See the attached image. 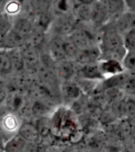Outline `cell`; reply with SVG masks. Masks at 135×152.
<instances>
[{
    "label": "cell",
    "instance_id": "obj_1",
    "mask_svg": "<svg viewBox=\"0 0 135 152\" xmlns=\"http://www.w3.org/2000/svg\"><path fill=\"white\" fill-rule=\"evenodd\" d=\"M52 135L59 142L78 144L84 140L86 135L80 126L78 115L70 107L60 105L51 115Z\"/></svg>",
    "mask_w": 135,
    "mask_h": 152
},
{
    "label": "cell",
    "instance_id": "obj_2",
    "mask_svg": "<svg viewBox=\"0 0 135 152\" xmlns=\"http://www.w3.org/2000/svg\"><path fill=\"white\" fill-rule=\"evenodd\" d=\"M99 48L102 58H112L122 61L127 53L123 43V36L110 22L100 29Z\"/></svg>",
    "mask_w": 135,
    "mask_h": 152
},
{
    "label": "cell",
    "instance_id": "obj_3",
    "mask_svg": "<svg viewBox=\"0 0 135 152\" xmlns=\"http://www.w3.org/2000/svg\"><path fill=\"white\" fill-rule=\"evenodd\" d=\"M4 106L7 112L15 113L18 116H32L31 100L25 92H8Z\"/></svg>",
    "mask_w": 135,
    "mask_h": 152
},
{
    "label": "cell",
    "instance_id": "obj_4",
    "mask_svg": "<svg viewBox=\"0 0 135 152\" xmlns=\"http://www.w3.org/2000/svg\"><path fill=\"white\" fill-rule=\"evenodd\" d=\"M77 26L78 22L74 16L54 17L47 34L49 36L68 37L73 34Z\"/></svg>",
    "mask_w": 135,
    "mask_h": 152
},
{
    "label": "cell",
    "instance_id": "obj_5",
    "mask_svg": "<svg viewBox=\"0 0 135 152\" xmlns=\"http://www.w3.org/2000/svg\"><path fill=\"white\" fill-rule=\"evenodd\" d=\"M60 94L61 101L65 103V106L70 107L73 103L80 99L83 92L75 80L62 81L60 84Z\"/></svg>",
    "mask_w": 135,
    "mask_h": 152
},
{
    "label": "cell",
    "instance_id": "obj_6",
    "mask_svg": "<svg viewBox=\"0 0 135 152\" xmlns=\"http://www.w3.org/2000/svg\"><path fill=\"white\" fill-rule=\"evenodd\" d=\"M108 136L104 130H95L84 138L85 147L91 152H103L107 145Z\"/></svg>",
    "mask_w": 135,
    "mask_h": 152
},
{
    "label": "cell",
    "instance_id": "obj_7",
    "mask_svg": "<svg viewBox=\"0 0 135 152\" xmlns=\"http://www.w3.org/2000/svg\"><path fill=\"white\" fill-rule=\"evenodd\" d=\"M80 65L73 60L65 59L56 63L55 71L60 82L75 80L77 77Z\"/></svg>",
    "mask_w": 135,
    "mask_h": 152
},
{
    "label": "cell",
    "instance_id": "obj_8",
    "mask_svg": "<svg viewBox=\"0 0 135 152\" xmlns=\"http://www.w3.org/2000/svg\"><path fill=\"white\" fill-rule=\"evenodd\" d=\"M25 70L33 75H36L41 65V53L39 50L30 46L22 47Z\"/></svg>",
    "mask_w": 135,
    "mask_h": 152
},
{
    "label": "cell",
    "instance_id": "obj_9",
    "mask_svg": "<svg viewBox=\"0 0 135 152\" xmlns=\"http://www.w3.org/2000/svg\"><path fill=\"white\" fill-rule=\"evenodd\" d=\"M65 37L59 36H50L47 42L48 53L56 63L67 59L64 47Z\"/></svg>",
    "mask_w": 135,
    "mask_h": 152
},
{
    "label": "cell",
    "instance_id": "obj_10",
    "mask_svg": "<svg viewBox=\"0 0 135 152\" xmlns=\"http://www.w3.org/2000/svg\"><path fill=\"white\" fill-rule=\"evenodd\" d=\"M57 105L45 100H31V115L34 119L51 116L57 108Z\"/></svg>",
    "mask_w": 135,
    "mask_h": 152
},
{
    "label": "cell",
    "instance_id": "obj_11",
    "mask_svg": "<svg viewBox=\"0 0 135 152\" xmlns=\"http://www.w3.org/2000/svg\"><path fill=\"white\" fill-rule=\"evenodd\" d=\"M92 15H91V24L95 27L101 28L110 23V15L100 0H95L91 3Z\"/></svg>",
    "mask_w": 135,
    "mask_h": 152
},
{
    "label": "cell",
    "instance_id": "obj_12",
    "mask_svg": "<svg viewBox=\"0 0 135 152\" xmlns=\"http://www.w3.org/2000/svg\"><path fill=\"white\" fill-rule=\"evenodd\" d=\"M76 78H81V79L100 82L105 80L106 77L103 74V72H101L97 62L80 65Z\"/></svg>",
    "mask_w": 135,
    "mask_h": 152
},
{
    "label": "cell",
    "instance_id": "obj_13",
    "mask_svg": "<svg viewBox=\"0 0 135 152\" xmlns=\"http://www.w3.org/2000/svg\"><path fill=\"white\" fill-rule=\"evenodd\" d=\"M101 58L102 52L99 45H95L85 50H80L74 61L79 65H83L91 63H97Z\"/></svg>",
    "mask_w": 135,
    "mask_h": 152
},
{
    "label": "cell",
    "instance_id": "obj_14",
    "mask_svg": "<svg viewBox=\"0 0 135 152\" xmlns=\"http://www.w3.org/2000/svg\"><path fill=\"white\" fill-rule=\"evenodd\" d=\"M111 23L118 32L123 36L130 30L135 29V13L126 10Z\"/></svg>",
    "mask_w": 135,
    "mask_h": 152
},
{
    "label": "cell",
    "instance_id": "obj_15",
    "mask_svg": "<svg viewBox=\"0 0 135 152\" xmlns=\"http://www.w3.org/2000/svg\"><path fill=\"white\" fill-rule=\"evenodd\" d=\"M98 65L106 78L126 72L122 61L112 58H102L98 61Z\"/></svg>",
    "mask_w": 135,
    "mask_h": 152
},
{
    "label": "cell",
    "instance_id": "obj_16",
    "mask_svg": "<svg viewBox=\"0 0 135 152\" xmlns=\"http://www.w3.org/2000/svg\"><path fill=\"white\" fill-rule=\"evenodd\" d=\"M13 18L12 30L19 34L26 37L34 30V25L30 16L18 15L13 17Z\"/></svg>",
    "mask_w": 135,
    "mask_h": 152
},
{
    "label": "cell",
    "instance_id": "obj_17",
    "mask_svg": "<svg viewBox=\"0 0 135 152\" xmlns=\"http://www.w3.org/2000/svg\"><path fill=\"white\" fill-rule=\"evenodd\" d=\"M18 134L22 136L27 142H36L42 141L34 122L25 121L21 124Z\"/></svg>",
    "mask_w": 135,
    "mask_h": 152
},
{
    "label": "cell",
    "instance_id": "obj_18",
    "mask_svg": "<svg viewBox=\"0 0 135 152\" xmlns=\"http://www.w3.org/2000/svg\"><path fill=\"white\" fill-rule=\"evenodd\" d=\"M74 1L73 0H53L50 11L54 17L73 16Z\"/></svg>",
    "mask_w": 135,
    "mask_h": 152
},
{
    "label": "cell",
    "instance_id": "obj_19",
    "mask_svg": "<svg viewBox=\"0 0 135 152\" xmlns=\"http://www.w3.org/2000/svg\"><path fill=\"white\" fill-rule=\"evenodd\" d=\"M31 18L35 30L47 34L49 30L50 26L53 23L54 16L51 11H47V12L39 13V14H32Z\"/></svg>",
    "mask_w": 135,
    "mask_h": 152
},
{
    "label": "cell",
    "instance_id": "obj_20",
    "mask_svg": "<svg viewBox=\"0 0 135 152\" xmlns=\"http://www.w3.org/2000/svg\"><path fill=\"white\" fill-rule=\"evenodd\" d=\"M0 123L4 132L9 134H17L22 124L19 116L10 112H7L3 115L0 120Z\"/></svg>",
    "mask_w": 135,
    "mask_h": 152
},
{
    "label": "cell",
    "instance_id": "obj_21",
    "mask_svg": "<svg viewBox=\"0 0 135 152\" xmlns=\"http://www.w3.org/2000/svg\"><path fill=\"white\" fill-rule=\"evenodd\" d=\"M110 15V22L114 21L126 11L124 0H100Z\"/></svg>",
    "mask_w": 135,
    "mask_h": 152
},
{
    "label": "cell",
    "instance_id": "obj_22",
    "mask_svg": "<svg viewBox=\"0 0 135 152\" xmlns=\"http://www.w3.org/2000/svg\"><path fill=\"white\" fill-rule=\"evenodd\" d=\"M27 144L28 142L17 133L6 141L3 152H25Z\"/></svg>",
    "mask_w": 135,
    "mask_h": 152
},
{
    "label": "cell",
    "instance_id": "obj_23",
    "mask_svg": "<svg viewBox=\"0 0 135 152\" xmlns=\"http://www.w3.org/2000/svg\"><path fill=\"white\" fill-rule=\"evenodd\" d=\"M25 37L11 30L5 37H3V49L9 50L22 48L25 44Z\"/></svg>",
    "mask_w": 135,
    "mask_h": 152
},
{
    "label": "cell",
    "instance_id": "obj_24",
    "mask_svg": "<svg viewBox=\"0 0 135 152\" xmlns=\"http://www.w3.org/2000/svg\"><path fill=\"white\" fill-rule=\"evenodd\" d=\"M7 51L12 65L13 73H20L26 71L22 48H16V49L9 50Z\"/></svg>",
    "mask_w": 135,
    "mask_h": 152
},
{
    "label": "cell",
    "instance_id": "obj_25",
    "mask_svg": "<svg viewBox=\"0 0 135 152\" xmlns=\"http://www.w3.org/2000/svg\"><path fill=\"white\" fill-rule=\"evenodd\" d=\"M91 15H92L91 4H75L74 3L73 16L75 17L78 23L91 24Z\"/></svg>",
    "mask_w": 135,
    "mask_h": 152
},
{
    "label": "cell",
    "instance_id": "obj_26",
    "mask_svg": "<svg viewBox=\"0 0 135 152\" xmlns=\"http://www.w3.org/2000/svg\"><path fill=\"white\" fill-rule=\"evenodd\" d=\"M46 38H47V34L34 29L30 34L25 37L24 45L36 48L40 50V48L46 42Z\"/></svg>",
    "mask_w": 135,
    "mask_h": 152
},
{
    "label": "cell",
    "instance_id": "obj_27",
    "mask_svg": "<svg viewBox=\"0 0 135 152\" xmlns=\"http://www.w3.org/2000/svg\"><path fill=\"white\" fill-rule=\"evenodd\" d=\"M34 124L38 128V131L40 134L42 141L53 137L51 116H45V117L36 119Z\"/></svg>",
    "mask_w": 135,
    "mask_h": 152
},
{
    "label": "cell",
    "instance_id": "obj_28",
    "mask_svg": "<svg viewBox=\"0 0 135 152\" xmlns=\"http://www.w3.org/2000/svg\"><path fill=\"white\" fill-rule=\"evenodd\" d=\"M126 72H122L119 74L113 75V76L107 77L103 81L99 82V87L103 91L109 89V88H122L126 80Z\"/></svg>",
    "mask_w": 135,
    "mask_h": 152
},
{
    "label": "cell",
    "instance_id": "obj_29",
    "mask_svg": "<svg viewBox=\"0 0 135 152\" xmlns=\"http://www.w3.org/2000/svg\"><path fill=\"white\" fill-rule=\"evenodd\" d=\"M103 92H104V95H105L106 99H107L109 106L119 102L126 96L124 91L120 88H109V89L104 90Z\"/></svg>",
    "mask_w": 135,
    "mask_h": 152
},
{
    "label": "cell",
    "instance_id": "obj_30",
    "mask_svg": "<svg viewBox=\"0 0 135 152\" xmlns=\"http://www.w3.org/2000/svg\"><path fill=\"white\" fill-rule=\"evenodd\" d=\"M53 0H30V10L32 14L50 11Z\"/></svg>",
    "mask_w": 135,
    "mask_h": 152
},
{
    "label": "cell",
    "instance_id": "obj_31",
    "mask_svg": "<svg viewBox=\"0 0 135 152\" xmlns=\"http://www.w3.org/2000/svg\"><path fill=\"white\" fill-rule=\"evenodd\" d=\"M0 73L6 76H10L13 73L10 56L7 50L4 49L0 50Z\"/></svg>",
    "mask_w": 135,
    "mask_h": 152
},
{
    "label": "cell",
    "instance_id": "obj_32",
    "mask_svg": "<svg viewBox=\"0 0 135 152\" xmlns=\"http://www.w3.org/2000/svg\"><path fill=\"white\" fill-rule=\"evenodd\" d=\"M64 47H65V52L66 57H67V59L73 61L75 60L80 50V48L76 45V44L73 42L70 36L65 37Z\"/></svg>",
    "mask_w": 135,
    "mask_h": 152
},
{
    "label": "cell",
    "instance_id": "obj_33",
    "mask_svg": "<svg viewBox=\"0 0 135 152\" xmlns=\"http://www.w3.org/2000/svg\"><path fill=\"white\" fill-rule=\"evenodd\" d=\"M122 89L124 91L126 96H135V72H126V77Z\"/></svg>",
    "mask_w": 135,
    "mask_h": 152
},
{
    "label": "cell",
    "instance_id": "obj_34",
    "mask_svg": "<svg viewBox=\"0 0 135 152\" xmlns=\"http://www.w3.org/2000/svg\"><path fill=\"white\" fill-rule=\"evenodd\" d=\"M13 24L11 17L6 13H0V36L4 37L12 30Z\"/></svg>",
    "mask_w": 135,
    "mask_h": 152
},
{
    "label": "cell",
    "instance_id": "obj_35",
    "mask_svg": "<svg viewBox=\"0 0 135 152\" xmlns=\"http://www.w3.org/2000/svg\"><path fill=\"white\" fill-rule=\"evenodd\" d=\"M124 69L126 72H135V52L134 51H127L126 54L122 61Z\"/></svg>",
    "mask_w": 135,
    "mask_h": 152
},
{
    "label": "cell",
    "instance_id": "obj_36",
    "mask_svg": "<svg viewBox=\"0 0 135 152\" xmlns=\"http://www.w3.org/2000/svg\"><path fill=\"white\" fill-rule=\"evenodd\" d=\"M22 6L18 0H10L6 5L4 13L10 17H15L19 15L22 10Z\"/></svg>",
    "mask_w": 135,
    "mask_h": 152
},
{
    "label": "cell",
    "instance_id": "obj_37",
    "mask_svg": "<svg viewBox=\"0 0 135 152\" xmlns=\"http://www.w3.org/2000/svg\"><path fill=\"white\" fill-rule=\"evenodd\" d=\"M123 43L127 51L135 52V29L130 30L123 35Z\"/></svg>",
    "mask_w": 135,
    "mask_h": 152
},
{
    "label": "cell",
    "instance_id": "obj_38",
    "mask_svg": "<svg viewBox=\"0 0 135 152\" xmlns=\"http://www.w3.org/2000/svg\"><path fill=\"white\" fill-rule=\"evenodd\" d=\"M48 145L43 141L28 142L25 152H45Z\"/></svg>",
    "mask_w": 135,
    "mask_h": 152
},
{
    "label": "cell",
    "instance_id": "obj_39",
    "mask_svg": "<svg viewBox=\"0 0 135 152\" xmlns=\"http://www.w3.org/2000/svg\"><path fill=\"white\" fill-rule=\"evenodd\" d=\"M126 10L135 13V0H124Z\"/></svg>",
    "mask_w": 135,
    "mask_h": 152
},
{
    "label": "cell",
    "instance_id": "obj_40",
    "mask_svg": "<svg viewBox=\"0 0 135 152\" xmlns=\"http://www.w3.org/2000/svg\"><path fill=\"white\" fill-rule=\"evenodd\" d=\"M5 134L6 132H4V130L2 127L1 123H0V151L3 152V149H4V145H5L6 141L7 140L5 139Z\"/></svg>",
    "mask_w": 135,
    "mask_h": 152
},
{
    "label": "cell",
    "instance_id": "obj_41",
    "mask_svg": "<svg viewBox=\"0 0 135 152\" xmlns=\"http://www.w3.org/2000/svg\"><path fill=\"white\" fill-rule=\"evenodd\" d=\"M9 80H10V76H6V75L0 73V88H7Z\"/></svg>",
    "mask_w": 135,
    "mask_h": 152
},
{
    "label": "cell",
    "instance_id": "obj_42",
    "mask_svg": "<svg viewBox=\"0 0 135 152\" xmlns=\"http://www.w3.org/2000/svg\"><path fill=\"white\" fill-rule=\"evenodd\" d=\"M7 95L8 91L7 88H0V106L4 104L6 99L7 97Z\"/></svg>",
    "mask_w": 135,
    "mask_h": 152
},
{
    "label": "cell",
    "instance_id": "obj_43",
    "mask_svg": "<svg viewBox=\"0 0 135 152\" xmlns=\"http://www.w3.org/2000/svg\"><path fill=\"white\" fill-rule=\"evenodd\" d=\"M45 152H64V151L60 148V146L57 144H53L47 146Z\"/></svg>",
    "mask_w": 135,
    "mask_h": 152
},
{
    "label": "cell",
    "instance_id": "obj_44",
    "mask_svg": "<svg viewBox=\"0 0 135 152\" xmlns=\"http://www.w3.org/2000/svg\"><path fill=\"white\" fill-rule=\"evenodd\" d=\"M130 128H131V137L133 143H135V118L130 119Z\"/></svg>",
    "mask_w": 135,
    "mask_h": 152
},
{
    "label": "cell",
    "instance_id": "obj_45",
    "mask_svg": "<svg viewBox=\"0 0 135 152\" xmlns=\"http://www.w3.org/2000/svg\"><path fill=\"white\" fill-rule=\"evenodd\" d=\"M10 0H0V13L4 12V9L7 5V3L9 2Z\"/></svg>",
    "mask_w": 135,
    "mask_h": 152
},
{
    "label": "cell",
    "instance_id": "obj_46",
    "mask_svg": "<svg viewBox=\"0 0 135 152\" xmlns=\"http://www.w3.org/2000/svg\"><path fill=\"white\" fill-rule=\"evenodd\" d=\"M69 152H91L90 151H88L86 147H81V148H75V149H73L72 151H70Z\"/></svg>",
    "mask_w": 135,
    "mask_h": 152
},
{
    "label": "cell",
    "instance_id": "obj_47",
    "mask_svg": "<svg viewBox=\"0 0 135 152\" xmlns=\"http://www.w3.org/2000/svg\"><path fill=\"white\" fill-rule=\"evenodd\" d=\"M122 152H135V150L134 148H130V149H126L123 151Z\"/></svg>",
    "mask_w": 135,
    "mask_h": 152
},
{
    "label": "cell",
    "instance_id": "obj_48",
    "mask_svg": "<svg viewBox=\"0 0 135 152\" xmlns=\"http://www.w3.org/2000/svg\"><path fill=\"white\" fill-rule=\"evenodd\" d=\"M3 49V37L0 36V50Z\"/></svg>",
    "mask_w": 135,
    "mask_h": 152
},
{
    "label": "cell",
    "instance_id": "obj_49",
    "mask_svg": "<svg viewBox=\"0 0 135 152\" xmlns=\"http://www.w3.org/2000/svg\"><path fill=\"white\" fill-rule=\"evenodd\" d=\"M73 1H74V0H73Z\"/></svg>",
    "mask_w": 135,
    "mask_h": 152
}]
</instances>
